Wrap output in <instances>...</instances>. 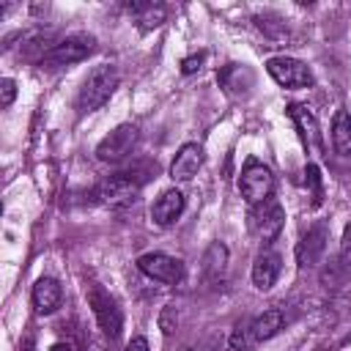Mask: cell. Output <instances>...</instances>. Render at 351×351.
<instances>
[{"instance_id":"1","label":"cell","mask_w":351,"mask_h":351,"mask_svg":"<svg viewBox=\"0 0 351 351\" xmlns=\"http://www.w3.org/2000/svg\"><path fill=\"white\" fill-rule=\"evenodd\" d=\"M118 80H121V74L112 63H101V66L90 69L77 90V112L88 115V112H96L99 107H104L110 101V96L115 93Z\"/></svg>"},{"instance_id":"2","label":"cell","mask_w":351,"mask_h":351,"mask_svg":"<svg viewBox=\"0 0 351 351\" xmlns=\"http://www.w3.org/2000/svg\"><path fill=\"white\" fill-rule=\"evenodd\" d=\"M282 324H285L282 310H277V307L263 310L261 315H255V318H250V321H244V324H239V326L233 329L230 346H233L236 351H252V348H258L261 343L271 340V337L282 329Z\"/></svg>"},{"instance_id":"3","label":"cell","mask_w":351,"mask_h":351,"mask_svg":"<svg viewBox=\"0 0 351 351\" xmlns=\"http://www.w3.org/2000/svg\"><path fill=\"white\" fill-rule=\"evenodd\" d=\"M85 296H88V304L93 310V318L99 324V329L104 332L107 340H118L121 337V329H123V313L118 307V302L96 282H90L85 288Z\"/></svg>"},{"instance_id":"4","label":"cell","mask_w":351,"mask_h":351,"mask_svg":"<svg viewBox=\"0 0 351 351\" xmlns=\"http://www.w3.org/2000/svg\"><path fill=\"white\" fill-rule=\"evenodd\" d=\"M285 225V211L277 197H266L263 203H255L250 208V230L263 241L271 244Z\"/></svg>"},{"instance_id":"5","label":"cell","mask_w":351,"mask_h":351,"mask_svg":"<svg viewBox=\"0 0 351 351\" xmlns=\"http://www.w3.org/2000/svg\"><path fill=\"white\" fill-rule=\"evenodd\" d=\"M137 140H140L137 126H132V123H121V126H115L110 134H104V137L99 140V145H96V156H99V162L118 165V162H123V159L134 151Z\"/></svg>"},{"instance_id":"6","label":"cell","mask_w":351,"mask_h":351,"mask_svg":"<svg viewBox=\"0 0 351 351\" xmlns=\"http://www.w3.org/2000/svg\"><path fill=\"white\" fill-rule=\"evenodd\" d=\"M239 189L244 195V200L250 206L255 203H263L266 197H271V189H274V176L271 170L258 162V159H247L244 170H241V178H239Z\"/></svg>"},{"instance_id":"7","label":"cell","mask_w":351,"mask_h":351,"mask_svg":"<svg viewBox=\"0 0 351 351\" xmlns=\"http://www.w3.org/2000/svg\"><path fill=\"white\" fill-rule=\"evenodd\" d=\"M143 181L134 178L132 173H121V176H110L104 178L96 189H93V197L101 203V206H110V208H118V206H126L137 197Z\"/></svg>"},{"instance_id":"8","label":"cell","mask_w":351,"mask_h":351,"mask_svg":"<svg viewBox=\"0 0 351 351\" xmlns=\"http://www.w3.org/2000/svg\"><path fill=\"white\" fill-rule=\"evenodd\" d=\"M266 71H269V77H271L277 85L291 88V90H296V88H310V85H313V71H310V66L302 63V60H296V58H288V55L269 58V60H266Z\"/></svg>"},{"instance_id":"9","label":"cell","mask_w":351,"mask_h":351,"mask_svg":"<svg viewBox=\"0 0 351 351\" xmlns=\"http://www.w3.org/2000/svg\"><path fill=\"white\" fill-rule=\"evenodd\" d=\"M326 241H329V225L324 219H315L313 225H307V230L302 233V239L296 244L299 269H315L326 252Z\"/></svg>"},{"instance_id":"10","label":"cell","mask_w":351,"mask_h":351,"mask_svg":"<svg viewBox=\"0 0 351 351\" xmlns=\"http://www.w3.org/2000/svg\"><path fill=\"white\" fill-rule=\"evenodd\" d=\"M93 49H96V38L90 33H71L52 47V52L44 58V63L47 66H71V63L85 60Z\"/></svg>"},{"instance_id":"11","label":"cell","mask_w":351,"mask_h":351,"mask_svg":"<svg viewBox=\"0 0 351 351\" xmlns=\"http://www.w3.org/2000/svg\"><path fill=\"white\" fill-rule=\"evenodd\" d=\"M137 269L156 280V282H165V285H178L184 280V263L173 255H165V252H145L137 258Z\"/></svg>"},{"instance_id":"12","label":"cell","mask_w":351,"mask_h":351,"mask_svg":"<svg viewBox=\"0 0 351 351\" xmlns=\"http://www.w3.org/2000/svg\"><path fill=\"white\" fill-rule=\"evenodd\" d=\"M219 88L230 96V99H247L255 88V71L247 63H228L219 69L217 74Z\"/></svg>"},{"instance_id":"13","label":"cell","mask_w":351,"mask_h":351,"mask_svg":"<svg viewBox=\"0 0 351 351\" xmlns=\"http://www.w3.org/2000/svg\"><path fill=\"white\" fill-rule=\"evenodd\" d=\"M288 115H291L293 126L299 129V137H302L304 148L313 151L315 156L324 154V134H321L318 118L310 112V107H304V104H288Z\"/></svg>"},{"instance_id":"14","label":"cell","mask_w":351,"mask_h":351,"mask_svg":"<svg viewBox=\"0 0 351 351\" xmlns=\"http://www.w3.org/2000/svg\"><path fill=\"white\" fill-rule=\"evenodd\" d=\"M203 165V148L197 143H184L173 162H170V178L173 181H192Z\"/></svg>"},{"instance_id":"15","label":"cell","mask_w":351,"mask_h":351,"mask_svg":"<svg viewBox=\"0 0 351 351\" xmlns=\"http://www.w3.org/2000/svg\"><path fill=\"white\" fill-rule=\"evenodd\" d=\"M280 269H282L280 255H277L274 250H261V252L255 255V261H252V285H255L258 291H269V288L277 282Z\"/></svg>"},{"instance_id":"16","label":"cell","mask_w":351,"mask_h":351,"mask_svg":"<svg viewBox=\"0 0 351 351\" xmlns=\"http://www.w3.org/2000/svg\"><path fill=\"white\" fill-rule=\"evenodd\" d=\"M30 299H33L36 313L49 315V313H55V310L60 307V302H63V288H60V282H58L55 277H38L36 285H33Z\"/></svg>"},{"instance_id":"17","label":"cell","mask_w":351,"mask_h":351,"mask_svg":"<svg viewBox=\"0 0 351 351\" xmlns=\"http://www.w3.org/2000/svg\"><path fill=\"white\" fill-rule=\"evenodd\" d=\"M184 214V195L178 189H165L154 206H151V219L159 225V228H167L173 225L178 217Z\"/></svg>"},{"instance_id":"18","label":"cell","mask_w":351,"mask_h":351,"mask_svg":"<svg viewBox=\"0 0 351 351\" xmlns=\"http://www.w3.org/2000/svg\"><path fill=\"white\" fill-rule=\"evenodd\" d=\"M351 277V225H346L340 239V252L332 261V266L324 271V282H343Z\"/></svg>"},{"instance_id":"19","label":"cell","mask_w":351,"mask_h":351,"mask_svg":"<svg viewBox=\"0 0 351 351\" xmlns=\"http://www.w3.org/2000/svg\"><path fill=\"white\" fill-rule=\"evenodd\" d=\"M203 277L206 280H219L222 274H225V269H228V247L222 244V241H211L208 244V250L203 252Z\"/></svg>"},{"instance_id":"20","label":"cell","mask_w":351,"mask_h":351,"mask_svg":"<svg viewBox=\"0 0 351 351\" xmlns=\"http://www.w3.org/2000/svg\"><path fill=\"white\" fill-rule=\"evenodd\" d=\"M332 148L337 156H351V112L337 110L332 118Z\"/></svg>"},{"instance_id":"21","label":"cell","mask_w":351,"mask_h":351,"mask_svg":"<svg viewBox=\"0 0 351 351\" xmlns=\"http://www.w3.org/2000/svg\"><path fill=\"white\" fill-rule=\"evenodd\" d=\"M129 14H132V19L140 25V30H154V27H159V25L165 22V16H167L165 5H159V3H132V5H129Z\"/></svg>"},{"instance_id":"22","label":"cell","mask_w":351,"mask_h":351,"mask_svg":"<svg viewBox=\"0 0 351 351\" xmlns=\"http://www.w3.org/2000/svg\"><path fill=\"white\" fill-rule=\"evenodd\" d=\"M255 25L271 38V41H288L291 38V30H288V22L277 14H258L255 16Z\"/></svg>"},{"instance_id":"23","label":"cell","mask_w":351,"mask_h":351,"mask_svg":"<svg viewBox=\"0 0 351 351\" xmlns=\"http://www.w3.org/2000/svg\"><path fill=\"white\" fill-rule=\"evenodd\" d=\"M304 184L310 189V197H313V206H321V197H324V189H321V170L318 165H307L304 167Z\"/></svg>"},{"instance_id":"24","label":"cell","mask_w":351,"mask_h":351,"mask_svg":"<svg viewBox=\"0 0 351 351\" xmlns=\"http://www.w3.org/2000/svg\"><path fill=\"white\" fill-rule=\"evenodd\" d=\"M176 324H178V315H176V307H173V304H167V307L162 310V315H159V326H162V332H165V335H173V329H176Z\"/></svg>"},{"instance_id":"25","label":"cell","mask_w":351,"mask_h":351,"mask_svg":"<svg viewBox=\"0 0 351 351\" xmlns=\"http://www.w3.org/2000/svg\"><path fill=\"white\" fill-rule=\"evenodd\" d=\"M206 60V52H197V55H189V58H184V63H181V71L184 74H195L197 69H200V63Z\"/></svg>"},{"instance_id":"26","label":"cell","mask_w":351,"mask_h":351,"mask_svg":"<svg viewBox=\"0 0 351 351\" xmlns=\"http://www.w3.org/2000/svg\"><path fill=\"white\" fill-rule=\"evenodd\" d=\"M14 96H16V85H14L11 77H5V80H3V99H0V104H3V107H11Z\"/></svg>"},{"instance_id":"27","label":"cell","mask_w":351,"mask_h":351,"mask_svg":"<svg viewBox=\"0 0 351 351\" xmlns=\"http://www.w3.org/2000/svg\"><path fill=\"white\" fill-rule=\"evenodd\" d=\"M126 351H148V340L143 335H134L129 343H126Z\"/></svg>"},{"instance_id":"28","label":"cell","mask_w":351,"mask_h":351,"mask_svg":"<svg viewBox=\"0 0 351 351\" xmlns=\"http://www.w3.org/2000/svg\"><path fill=\"white\" fill-rule=\"evenodd\" d=\"M49 351H77V348H74V343H69V340H58V343H52Z\"/></svg>"},{"instance_id":"29","label":"cell","mask_w":351,"mask_h":351,"mask_svg":"<svg viewBox=\"0 0 351 351\" xmlns=\"http://www.w3.org/2000/svg\"><path fill=\"white\" fill-rule=\"evenodd\" d=\"M184 351H192V348H184Z\"/></svg>"}]
</instances>
